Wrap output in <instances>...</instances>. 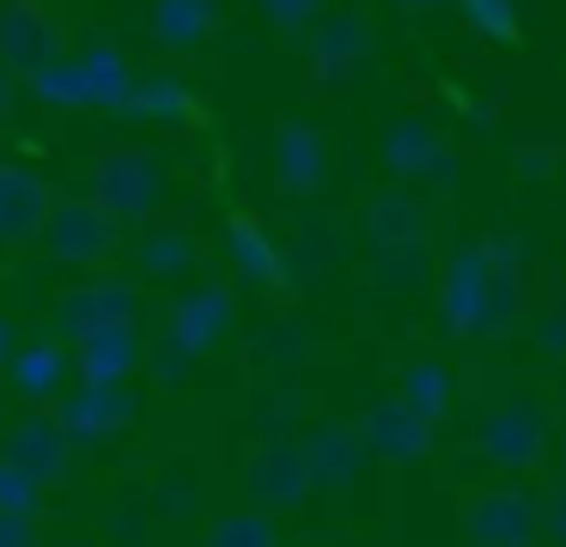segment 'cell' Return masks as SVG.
<instances>
[]
</instances>
